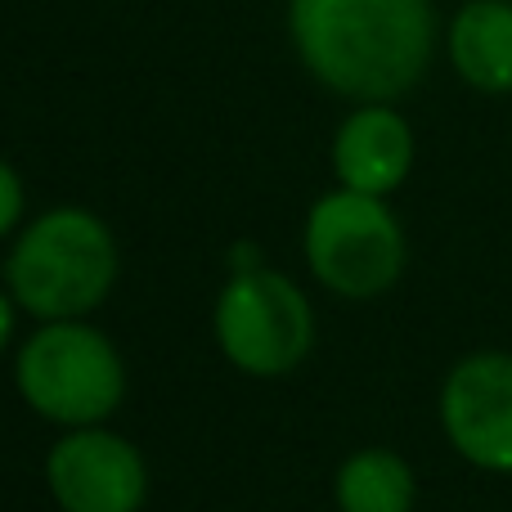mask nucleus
<instances>
[{"label": "nucleus", "instance_id": "nucleus-4", "mask_svg": "<svg viewBox=\"0 0 512 512\" xmlns=\"http://www.w3.org/2000/svg\"><path fill=\"white\" fill-rule=\"evenodd\" d=\"M306 261L328 292L369 301L405 270V230L382 198L337 189L306 216Z\"/></svg>", "mask_w": 512, "mask_h": 512}, {"label": "nucleus", "instance_id": "nucleus-2", "mask_svg": "<svg viewBox=\"0 0 512 512\" xmlns=\"http://www.w3.org/2000/svg\"><path fill=\"white\" fill-rule=\"evenodd\" d=\"M9 297L27 315L45 319H81L108 297L117 279L113 234L86 207H54L36 216L18 234L5 261Z\"/></svg>", "mask_w": 512, "mask_h": 512}, {"label": "nucleus", "instance_id": "nucleus-6", "mask_svg": "<svg viewBox=\"0 0 512 512\" xmlns=\"http://www.w3.org/2000/svg\"><path fill=\"white\" fill-rule=\"evenodd\" d=\"M441 427L450 445L486 472H512V355L477 351L441 387Z\"/></svg>", "mask_w": 512, "mask_h": 512}, {"label": "nucleus", "instance_id": "nucleus-3", "mask_svg": "<svg viewBox=\"0 0 512 512\" xmlns=\"http://www.w3.org/2000/svg\"><path fill=\"white\" fill-rule=\"evenodd\" d=\"M14 378L27 405L59 427H99L126 396L122 355L81 319L36 328L18 351Z\"/></svg>", "mask_w": 512, "mask_h": 512}, {"label": "nucleus", "instance_id": "nucleus-7", "mask_svg": "<svg viewBox=\"0 0 512 512\" xmlns=\"http://www.w3.org/2000/svg\"><path fill=\"white\" fill-rule=\"evenodd\" d=\"M45 481L63 512H140L149 490L140 450L104 427H72L45 459Z\"/></svg>", "mask_w": 512, "mask_h": 512}, {"label": "nucleus", "instance_id": "nucleus-9", "mask_svg": "<svg viewBox=\"0 0 512 512\" xmlns=\"http://www.w3.org/2000/svg\"><path fill=\"white\" fill-rule=\"evenodd\" d=\"M450 63L481 95H512V0H463L445 32Z\"/></svg>", "mask_w": 512, "mask_h": 512}, {"label": "nucleus", "instance_id": "nucleus-12", "mask_svg": "<svg viewBox=\"0 0 512 512\" xmlns=\"http://www.w3.org/2000/svg\"><path fill=\"white\" fill-rule=\"evenodd\" d=\"M9 337H14V306H9V297L0 292V351L9 346Z\"/></svg>", "mask_w": 512, "mask_h": 512}, {"label": "nucleus", "instance_id": "nucleus-11", "mask_svg": "<svg viewBox=\"0 0 512 512\" xmlns=\"http://www.w3.org/2000/svg\"><path fill=\"white\" fill-rule=\"evenodd\" d=\"M18 221H23V180L9 162H0V239L18 230Z\"/></svg>", "mask_w": 512, "mask_h": 512}, {"label": "nucleus", "instance_id": "nucleus-10", "mask_svg": "<svg viewBox=\"0 0 512 512\" xmlns=\"http://www.w3.org/2000/svg\"><path fill=\"white\" fill-rule=\"evenodd\" d=\"M337 508L342 512H409L414 508V472L391 450H360L337 472Z\"/></svg>", "mask_w": 512, "mask_h": 512}, {"label": "nucleus", "instance_id": "nucleus-1", "mask_svg": "<svg viewBox=\"0 0 512 512\" xmlns=\"http://www.w3.org/2000/svg\"><path fill=\"white\" fill-rule=\"evenodd\" d=\"M292 41L328 90L391 104L423 81L436 14L432 0H292Z\"/></svg>", "mask_w": 512, "mask_h": 512}, {"label": "nucleus", "instance_id": "nucleus-5", "mask_svg": "<svg viewBox=\"0 0 512 512\" xmlns=\"http://www.w3.org/2000/svg\"><path fill=\"white\" fill-rule=\"evenodd\" d=\"M216 337L243 373L279 378L315 346V310L288 274L239 270L216 301Z\"/></svg>", "mask_w": 512, "mask_h": 512}, {"label": "nucleus", "instance_id": "nucleus-8", "mask_svg": "<svg viewBox=\"0 0 512 512\" xmlns=\"http://www.w3.org/2000/svg\"><path fill=\"white\" fill-rule=\"evenodd\" d=\"M414 167V131L391 104H364L342 122L333 140V171L342 189L387 198Z\"/></svg>", "mask_w": 512, "mask_h": 512}]
</instances>
